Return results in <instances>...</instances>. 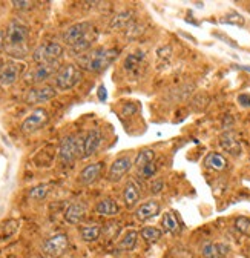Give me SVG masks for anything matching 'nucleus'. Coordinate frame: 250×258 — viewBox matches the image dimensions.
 Returning <instances> with one entry per match:
<instances>
[{"instance_id": "nucleus-1", "label": "nucleus", "mask_w": 250, "mask_h": 258, "mask_svg": "<svg viewBox=\"0 0 250 258\" xmlns=\"http://www.w3.org/2000/svg\"><path fill=\"white\" fill-rule=\"evenodd\" d=\"M97 31L91 22H78L66 28L61 37L74 54L83 55L91 51V46L97 40Z\"/></svg>"}, {"instance_id": "nucleus-2", "label": "nucleus", "mask_w": 250, "mask_h": 258, "mask_svg": "<svg viewBox=\"0 0 250 258\" xmlns=\"http://www.w3.org/2000/svg\"><path fill=\"white\" fill-rule=\"evenodd\" d=\"M118 57V49L115 48H94L77 58L78 68L85 71L100 74L106 71Z\"/></svg>"}, {"instance_id": "nucleus-3", "label": "nucleus", "mask_w": 250, "mask_h": 258, "mask_svg": "<svg viewBox=\"0 0 250 258\" xmlns=\"http://www.w3.org/2000/svg\"><path fill=\"white\" fill-rule=\"evenodd\" d=\"M29 39V28L20 20H11L5 34V49L16 58L26 54V43Z\"/></svg>"}, {"instance_id": "nucleus-4", "label": "nucleus", "mask_w": 250, "mask_h": 258, "mask_svg": "<svg viewBox=\"0 0 250 258\" xmlns=\"http://www.w3.org/2000/svg\"><path fill=\"white\" fill-rule=\"evenodd\" d=\"M83 77L81 70L78 68V64L75 63H66L63 67H60L57 74L54 76V83L60 91H68L72 89L80 83Z\"/></svg>"}, {"instance_id": "nucleus-5", "label": "nucleus", "mask_w": 250, "mask_h": 258, "mask_svg": "<svg viewBox=\"0 0 250 258\" xmlns=\"http://www.w3.org/2000/svg\"><path fill=\"white\" fill-rule=\"evenodd\" d=\"M61 55H63V46L60 43L45 42L34 49L33 60L37 64H49V63H57Z\"/></svg>"}, {"instance_id": "nucleus-6", "label": "nucleus", "mask_w": 250, "mask_h": 258, "mask_svg": "<svg viewBox=\"0 0 250 258\" xmlns=\"http://www.w3.org/2000/svg\"><path fill=\"white\" fill-rule=\"evenodd\" d=\"M58 68H57V63H49V64H37L36 68L29 70L25 74V82L29 85H42L43 82H46L48 79L54 77L57 74Z\"/></svg>"}, {"instance_id": "nucleus-7", "label": "nucleus", "mask_w": 250, "mask_h": 258, "mask_svg": "<svg viewBox=\"0 0 250 258\" xmlns=\"http://www.w3.org/2000/svg\"><path fill=\"white\" fill-rule=\"evenodd\" d=\"M49 120V114L45 108H36L33 112H31L23 121H22V133L23 134H33L36 131H39L40 127H43Z\"/></svg>"}, {"instance_id": "nucleus-8", "label": "nucleus", "mask_w": 250, "mask_h": 258, "mask_svg": "<svg viewBox=\"0 0 250 258\" xmlns=\"http://www.w3.org/2000/svg\"><path fill=\"white\" fill-rule=\"evenodd\" d=\"M55 95H57V89L54 86H51V85H39V86L31 88L26 92L25 102L28 105H42V103H46V102L52 100Z\"/></svg>"}, {"instance_id": "nucleus-9", "label": "nucleus", "mask_w": 250, "mask_h": 258, "mask_svg": "<svg viewBox=\"0 0 250 258\" xmlns=\"http://www.w3.org/2000/svg\"><path fill=\"white\" fill-rule=\"evenodd\" d=\"M78 157V148H77V137L69 134L61 139L60 148H58V158L63 165H71L74 160Z\"/></svg>"}, {"instance_id": "nucleus-10", "label": "nucleus", "mask_w": 250, "mask_h": 258, "mask_svg": "<svg viewBox=\"0 0 250 258\" xmlns=\"http://www.w3.org/2000/svg\"><path fill=\"white\" fill-rule=\"evenodd\" d=\"M69 247V240L66 234H57L43 243V252L49 256H61Z\"/></svg>"}, {"instance_id": "nucleus-11", "label": "nucleus", "mask_w": 250, "mask_h": 258, "mask_svg": "<svg viewBox=\"0 0 250 258\" xmlns=\"http://www.w3.org/2000/svg\"><path fill=\"white\" fill-rule=\"evenodd\" d=\"M23 71H25V67L22 63H17V61L5 63L4 70L0 71V86L2 88L13 86L19 80V77L23 74Z\"/></svg>"}, {"instance_id": "nucleus-12", "label": "nucleus", "mask_w": 250, "mask_h": 258, "mask_svg": "<svg viewBox=\"0 0 250 258\" xmlns=\"http://www.w3.org/2000/svg\"><path fill=\"white\" fill-rule=\"evenodd\" d=\"M134 166V160L129 157V155H123V157H118L114 163L111 165L109 168V174H108V178L111 181H118L121 180L124 175H126L131 168Z\"/></svg>"}, {"instance_id": "nucleus-13", "label": "nucleus", "mask_w": 250, "mask_h": 258, "mask_svg": "<svg viewBox=\"0 0 250 258\" xmlns=\"http://www.w3.org/2000/svg\"><path fill=\"white\" fill-rule=\"evenodd\" d=\"M103 142V134L99 127H94L88 134H85V142H83V158H89L96 154Z\"/></svg>"}, {"instance_id": "nucleus-14", "label": "nucleus", "mask_w": 250, "mask_h": 258, "mask_svg": "<svg viewBox=\"0 0 250 258\" xmlns=\"http://www.w3.org/2000/svg\"><path fill=\"white\" fill-rule=\"evenodd\" d=\"M220 146L226 152H229L232 155H239L241 151H242V146H241V142H239L236 133L230 131V129H227L226 133L221 134V137H220Z\"/></svg>"}, {"instance_id": "nucleus-15", "label": "nucleus", "mask_w": 250, "mask_h": 258, "mask_svg": "<svg viewBox=\"0 0 250 258\" xmlns=\"http://www.w3.org/2000/svg\"><path fill=\"white\" fill-rule=\"evenodd\" d=\"M160 211H161V206L157 200H147L138 206V209L135 211V215H137V220L147 221V220H152L157 217L160 214Z\"/></svg>"}, {"instance_id": "nucleus-16", "label": "nucleus", "mask_w": 250, "mask_h": 258, "mask_svg": "<svg viewBox=\"0 0 250 258\" xmlns=\"http://www.w3.org/2000/svg\"><path fill=\"white\" fill-rule=\"evenodd\" d=\"M103 161H97V163H91L88 166H85L78 175V180L81 184H91L96 180H99V177L102 175L103 171Z\"/></svg>"}, {"instance_id": "nucleus-17", "label": "nucleus", "mask_w": 250, "mask_h": 258, "mask_svg": "<svg viewBox=\"0 0 250 258\" xmlns=\"http://www.w3.org/2000/svg\"><path fill=\"white\" fill-rule=\"evenodd\" d=\"M86 211H88V208H86L85 203H81V202L72 203V205L66 209V212H65V220H66L69 224H78V223H81V221L85 220Z\"/></svg>"}, {"instance_id": "nucleus-18", "label": "nucleus", "mask_w": 250, "mask_h": 258, "mask_svg": "<svg viewBox=\"0 0 250 258\" xmlns=\"http://www.w3.org/2000/svg\"><path fill=\"white\" fill-rule=\"evenodd\" d=\"M123 199L128 208H134L140 200V187L134 180H129L123 189Z\"/></svg>"}, {"instance_id": "nucleus-19", "label": "nucleus", "mask_w": 250, "mask_h": 258, "mask_svg": "<svg viewBox=\"0 0 250 258\" xmlns=\"http://www.w3.org/2000/svg\"><path fill=\"white\" fill-rule=\"evenodd\" d=\"M229 252V247L224 246V244H216V243H212V241H207L204 243L203 246V256L204 258H224Z\"/></svg>"}, {"instance_id": "nucleus-20", "label": "nucleus", "mask_w": 250, "mask_h": 258, "mask_svg": "<svg viewBox=\"0 0 250 258\" xmlns=\"http://www.w3.org/2000/svg\"><path fill=\"white\" fill-rule=\"evenodd\" d=\"M204 166L212 169V171H224L227 168V160L224 155L218 154V152H210L204 158Z\"/></svg>"}, {"instance_id": "nucleus-21", "label": "nucleus", "mask_w": 250, "mask_h": 258, "mask_svg": "<svg viewBox=\"0 0 250 258\" xmlns=\"http://www.w3.org/2000/svg\"><path fill=\"white\" fill-rule=\"evenodd\" d=\"M96 212L99 215H115L120 212V208L115 200L112 199H103L96 205Z\"/></svg>"}, {"instance_id": "nucleus-22", "label": "nucleus", "mask_w": 250, "mask_h": 258, "mask_svg": "<svg viewBox=\"0 0 250 258\" xmlns=\"http://www.w3.org/2000/svg\"><path fill=\"white\" fill-rule=\"evenodd\" d=\"M80 235L83 238V241L86 243H92V241H97L102 235V228L99 224H89V226H85L80 231Z\"/></svg>"}, {"instance_id": "nucleus-23", "label": "nucleus", "mask_w": 250, "mask_h": 258, "mask_svg": "<svg viewBox=\"0 0 250 258\" xmlns=\"http://www.w3.org/2000/svg\"><path fill=\"white\" fill-rule=\"evenodd\" d=\"M144 60V52H137V54H129L124 60V70L129 73H135L138 68H141V63Z\"/></svg>"}, {"instance_id": "nucleus-24", "label": "nucleus", "mask_w": 250, "mask_h": 258, "mask_svg": "<svg viewBox=\"0 0 250 258\" xmlns=\"http://www.w3.org/2000/svg\"><path fill=\"white\" fill-rule=\"evenodd\" d=\"M132 16H134V13H132V11H121L120 14H117V16L112 19L111 26H112L114 29L126 28V26H129V25H131V22H132Z\"/></svg>"}, {"instance_id": "nucleus-25", "label": "nucleus", "mask_w": 250, "mask_h": 258, "mask_svg": "<svg viewBox=\"0 0 250 258\" xmlns=\"http://www.w3.org/2000/svg\"><path fill=\"white\" fill-rule=\"evenodd\" d=\"M153 158H155V152L152 149H143L137 154L135 157V161H134V165L138 168V169H143L146 165L149 163H153Z\"/></svg>"}, {"instance_id": "nucleus-26", "label": "nucleus", "mask_w": 250, "mask_h": 258, "mask_svg": "<svg viewBox=\"0 0 250 258\" xmlns=\"http://www.w3.org/2000/svg\"><path fill=\"white\" fill-rule=\"evenodd\" d=\"M137 240H138V234L135 231H129L120 240L117 250H132L137 246Z\"/></svg>"}, {"instance_id": "nucleus-27", "label": "nucleus", "mask_w": 250, "mask_h": 258, "mask_svg": "<svg viewBox=\"0 0 250 258\" xmlns=\"http://www.w3.org/2000/svg\"><path fill=\"white\" fill-rule=\"evenodd\" d=\"M161 224L166 232L169 234H177L180 231V223L177 220V217L172 214V212H166L163 215V220H161Z\"/></svg>"}, {"instance_id": "nucleus-28", "label": "nucleus", "mask_w": 250, "mask_h": 258, "mask_svg": "<svg viewBox=\"0 0 250 258\" xmlns=\"http://www.w3.org/2000/svg\"><path fill=\"white\" fill-rule=\"evenodd\" d=\"M49 194V184H37L34 187H31L29 192H28V196L29 199H33V200H43L46 196Z\"/></svg>"}, {"instance_id": "nucleus-29", "label": "nucleus", "mask_w": 250, "mask_h": 258, "mask_svg": "<svg viewBox=\"0 0 250 258\" xmlns=\"http://www.w3.org/2000/svg\"><path fill=\"white\" fill-rule=\"evenodd\" d=\"M163 232L158 228H153V226H149V228H144L141 231V237L147 241V243H157L161 238Z\"/></svg>"}, {"instance_id": "nucleus-30", "label": "nucleus", "mask_w": 250, "mask_h": 258, "mask_svg": "<svg viewBox=\"0 0 250 258\" xmlns=\"http://www.w3.org/2000/svg\"><path fill=\"white\" fill-rule=\"evenodd\" d=\"M235 229L245 235V237H250V218L248 217H238L235 218Z\"/></svg>"}, {"instance_id": "nucleus-31", "label": "nucleus", "mask_w": 250, "mask_h": 258, "mask_svg": "<svg viewBox=\"0 0 250 258\" xmlns=\"http://www.w3.org/2000/svg\"><path fill=\"white\" fill-rule=\"evenodd\" d=\"M221 23H229V25H235V26H242L244 25V17L236 13V11H230L229 14H226L221 19Z\"/></svg>"}, {"instance_id": "nucleus-32", "label": "nucleus", "mask_w": 250, "mask_h": 258, "mask_svg": "<svg viewBox=\"0 0 250 258\" xmlns=\"http://www.w3.org/2000/svg\"><path fill=\"white\" fill-rule=\"evenodd\" d=\"M155 169H157V168H155V165L153 163H149L143 169H140V174H141L143 178H149V177H152L155 174Z\"/></svg>"}, {"instance_id": "nucleus-33", "label": "nucleus", "mask_w": 250, "mask_h": 258, "mask_svg": "<svg viewBox=\"0 0 250 258\" xmlns=\"http://www.w3.org/2000/svg\"><path fill=\"white\" fill-rule=\"evenodd\" d=\"M213 37H216V39H220V40L226 42V43H227L229 46H232V48H239L238 43H236L235 40H232L230 37H227V36H224V34H220V32H213Z\"/></svg>"}, {"instance_id": "nucleus-34", "label": "nucleus", "mask_w": 250, "mask_h": 258, "mask_svg": "<svg viewBox=\"0 0 250 258\" xmlns=\"http://www.w3.org/2000/svg\"><path fill=\"white\" fill-rule=\"evenodd\" d=\"M135 112H137V105H135V103H128L126 106L123 108V111H121V114H123L124 117L134 115Z\"/></svg>"}, {"instance_id": "nucleus-35", "label": "nucleus", "mask_w": 250, "mask_h": 258, "mask_svg": "<svg viewBox=\"0 0 250 258\" xmlns=\"http://www.w3.org/2000/svg\"><path fill=\"white\" fill-rule=\"evenodd\" d=\"M238 103L244 108H248L250 106V95L248 94H241L238 95Z\"/></svg>"}, {"instance_id": "nucleus-36", "label": "nucleus", "mask_w": 250, "mask_h": 258, "mask_svg": "<svg viewBox=\"0 0 250 258\" xmlns=\"http://www.w3.org/2000/svg\"><path fill=\"white\" fill-rule=\"evenodd\" d=\"M97 95H99V100H100V102H106V99H108V91H106V86H105V85H100V86H99Z\"/></svg>"}, {"instance_id": "nucleus-37", "label": "nucleus", "mask_w": 250, "mask_h": 258, "mask_svg": "<svg viewBox=\"0 0 250 258\" xmlns=\"http://www.w3.org/2000/svg\"><path fill=\"white\" fill-rule=\"evenodd\" d=\"M13 5H14L17 10H29L31 7H33V2H17V0H14Z\"/></svg>"}, {"instance_id": "nucleus-38", "label": "nucleus", "mask_w": 250, "mask_h": 258, "mask_svg": "<svg viewBox=\"0 0 250 258\" xmlns=\"http://www.w3.org/2000/svg\"><path fill=\"white\" fill-rule=\"evenodd\" d=\"M163 189V181L161 180H157V181H155L152 186H150V192L152 194H157V192H160Z\"/></svg>"}, {"instance_id": "nucleus-39", "label": "nucleus", "mask_w": 250, "mask_h": 258, "mask_svg": "<svg viewBox=\"0 0 250 258\" xmlns=\"http://www.w3.org/2000/svg\"><path fill=\"white\" fill-rule=\"evenodd\" d=\"M4 48H5V32L0 31V52L4 51Z\"/></svg>"}, {"instance_id": "nucleus-40", "label": "nucleus", "mask_w": 250, "mask_h": 258, "mask_svg": "<svg viewBox=\"0 0 250 258\" xmlns=\"http://www.w3.org/2000/svg\"><path fill=\"white\" fill-rule=\"evenodd\" d=\"M232 68H236V70H242V71L250 73V67H247V64H233Z\"/></svg>"}, {"instance_id": "nucleus-41", "label": "nucleus", "mask_w": 250, "mask_h": 258, "mask_svg": "<svg viewBox=\"0 0 250 258\" xmlns=\"http://www.w3.org/2000/svg\"><path fill=\"white\" fill-rule=\"evenodd\" d=\"M4 67H5V63H4V60H2V58H0V71L4 70Z\"/></svg>"}, {"instance_id": "nucleus-42", "label": "nucleus", "mask_w": 250, "mask_h": 258, "mask_svg": "<svg viewBox=\"0 0 250 258\" xmlns=\"http://www.w3.org/2000/svg\"><path fill=\"white\" fill-rule=\"evenodd\" d=\"M39 258H45V256H39Z\"/></svg>"}]
</instances>
